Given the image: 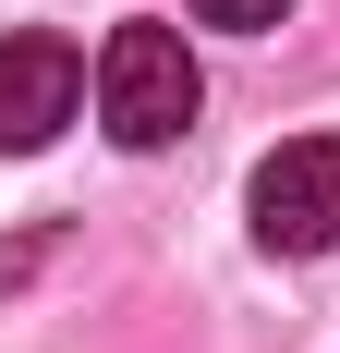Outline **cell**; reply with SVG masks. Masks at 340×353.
I'll return each mask as SVG.
<instances>
[{
    "label": "cell",
    "mask_w": 340,
    "mask_h": 353,
    "mask_svg": "<svg viewBox=\"0 0 340 353\" xmlns=\"http://www.w3.org/2000/svg\"><path fill=\"white\" fill-rule=\"evenodd\" d=\"M195 110H206V73H195V49H182V25H109V49H98V122H109V146H182L195 134Z\"/></svg>",
    "instance_id": "1"
},
{
    "label": "cell",
    "mask_w": 340,
    "mask_h": 353,
    "mask_svg": "<svg viewBox=\"0 0 340 353\" xmlns=\"http://www.w3.org/2000/svg\"><path fill=\"white\" fill-rule=\"evenodd\" d=\"M243 219H255L268 256H328V244H340V134L268 146L255 183H243Z\"/></svg>",
    "instance_id": "2"
},
{
    "label": "cell",
    "mask_w": 340,
    "mask_h": 353,
    "mask_svg": "<svg viewBox=\"0 0 340 353\" xmlns=\"http://www.w3.org/2000/svg\"><path fill=\"white\" fill-rule=\"evenodd\" d=\"M73 110H85V61H73V37H49V25L0 37V159H36Z\"/></svg>",
    "instance_id": "3"
},
{
    "label": "cell",
    "mask_w": 340,
    "mask_h": 353,
    "mask_svg": "<svg viewBox=\"0 0 340 353\" xmlns=\"http://www.w3.org/2000/svg\"><path fill=\"white\" fill-rule=\"evenodd\" d=\"M292 0H195V25H231V37H268Z\"/></svg>",
    "instance_id": "4"
}]
</instances>
